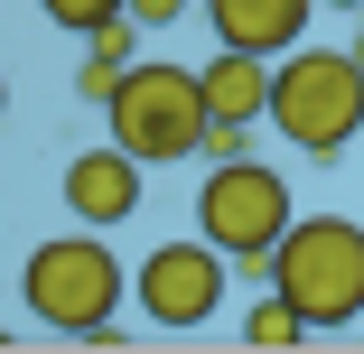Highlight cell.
Listing matches in <instances>:
<instances>
[{
    "label": "cell",
    "instance_id": "6da1fadb",
    "mask_svg": "<svg viewBox=\"0 0 364 354\" xmlns=\"http://www.w3.org/2000/svg\"><path fill=\"white\" fill-rule=\"evenodd\" d=\"M271 131L299 159L336 168L355 150V131H364V65H355V47H309L299 38L289 56H271Z\"/></svg>",
    "mask_w": 364,
    "mask_h": 354
},
{
    "label": "cell",
    "instance_id": "7a4b0ae2",
    "mask_svg": "<svg viewBox=\"0 0 364 354\" xmlns=\"http://www.w3.org/2000/svg\"><path fill=\"white\" fill-rule=\"evenodd\" d=\"M122 289H131V270L112 261L103 224L38 243V252H28V270H19V299H28V317H38L47 336H75V345H85L94 326H112Z\"/></svg>",
    "mask_w": 364,
    "mask_h": 354
},
{
    "label": "cell",
    "instance_id": "3957f363",
    "mask_svg": "<svg viewBox=\"0 0 364 354\" xmlns=\"http://www.w3.org/2000/svg\"><path fill=\"white\" fill-rule=\"evenodd\" d=\"M271 289L299 299V317L318 336L364 317V224L355 215H299L271 252Z\"/></svg>",
    "mask_w": 364,
    "mask_h": 354
},
{
    "label": "cell",
    "instance_id": "277c9868",
    "mask_svg": "<svg viewBox=\"0 0 364 354\" xmlns=\"http://www.w3.org/2000/svg\"><path fill=\"white\" fill-rule=\"evenodd\" d=\"M289 224H299V215H289L280 168H262V159H215V168H205V187H196V233L225 252L243 280L271 289V252H280Z\"/></svg>",
    "mask_w": 364,
    "mask_h": 354
},
{
    "label": "cell",
    "instance_id": "5b68a950",
    "mask_svg": "<svg viewBox=\"0 0 364 354\" xmlns=\"http://www.w3.org/2000/svg\"><path fill=\"white\" fill-rule=\"evenodd\" d=\"M112 112V140L131 159H150V168H178V159H196L205 150V131H215V112H205V75L196 65H131L122 75V94L103 103Z\"/></svg>",
    "mask_w": 364,
    "mask_h": 354
},
{
    "label": "cell",
    "instance_id": "8992f818",
    "mask_svg": "<svg viewBox=\"0 0 364 354\" xmlns=\"http://www.w3.org/2000/svg\"><path fill=\"white\" fill-rule=\"evenodd\" d=\"M131 299H140L150 326L187 336V326H205L215 308H225V252H215L205 233H196V243H159L150 261L131 270Z\"/></svg>",
    "mask_w": 364,
    "mask_h": 354
},
{
    "label": "cell",
    "instance_id": "52a82bcc",
    "mask_svg": "<svg viewBox=\"0 0 364 354\" xmlns=\"http://www.w3.org/2000/svg\"><path fill=\"white\" fill-rule=\"evenodd\" d=\"M140 168L150 159H131L122 140L112 150H75L65 159V215L75 224H131L140 215Z\"/></svg>",
    "mask_w": 364,
    "mask_h": 354
},
{
    "label": "cell",
    "instance_id": "ba28073f",
    "mask_svg": "<svg viewBox=\"0 0 364 354\" xmlns=\"http://www.w3.org/2000/svg\"><path fill=\"white\" fill-rule=\"evenodd\" d=\"M215 47H252V56H289L309 38V10L318 0H196Z\"/></svg>",
    "mask_w": 364,
    "mask_h": 354
},
{
    "label": "cell",
    "instance_id": "9c48e42d",
    "mask_svg": "<svg viewBox=\"0 0 364 354\" xmlns=\"http://www.w3.org/2000/svg\"><path fill=\"white\" fill-rule=\"evenodd\" d=\"M196 75H205V112L215 121H271V56L215 47V65H196Z\"/></svg>",
    "mask_w": 364,
    "mask_h": 354
},
{
    "label": "cell",
    "instance_id": "30bf717a",
    "mask_svg": "<svg viewBox=\"0 0 364 354\" xmlns=\"http://www.w3.org/2000/svg\"><path fill=\"white\" fill-rule=\"evenodd\" d=\"M299 336H318V326L299 317V299H280V289H271V299H262V308L243 317V345H262V354H280V345H299Z\"/></svg>",
    "mask_w": 364,
    "mask_h": 354
},
{
    "label": "cell",
    "instance_id": "8fae6325",
    "mask_svg": "<svg viewBox=\"0 0 364 354\" xmlns=\"http://www.w3.org/2000/svg\"><path fill=\"white\" fill-rule=\"evenodd\" d=\"M38 10H47L56 28H75V38H94L103 19H122V10H131V0H38Z\"/></svg>",
    "mask_w": 364,
    "mask_h": 354
},
{
    "label": "cell",
    "instance_id": "7c38bea8",
    "mask_svg": "<svg viewBox=\"0 0 364 354\" xmlns=\"http://www.w3.org/2000/svg\"><path fill=\"white\" fill-rule=\"evenodd\" d=\"M187 10H196V0H131L140 28H168V19H187Z\"/></svg>",
    "mask_w": 364,
    "mask_h": 354
},
{
    "label": "cell",
    "instance_id": "4fadbf2b",
    "mask_svg": "<svg viewBox=\"0 0 364 354\" xmlns=\"http://www.w3.org/2000/svg\"><path fill=\"white\" fill-rule=\"evenodd\" d=\"M346 47H355V65H364V10H355V38H346Z\"/></svg>",
    "mask_w": 364,
    "mask_h": 354
},
{
    "label": "cell",
    "instance_id": "5bb4252c",
    "mask_svg": "<svg viewBox=\"0 0 364 354\" xmlns=\"http://www.w3.org/2000/svg\"><path fill=\"white\" fill-rule=\"evenodd\" d=\"M318 10H364V0H318Z\"/></svg>",
    "mask_w": 364,
    "mask_h": 354
},
{
    "label": "cell",
    "instance_id": "9a60e30c",
    "mask_svg": "<svg viewBox=\"0 0 364 354\" xmlns=\"http://www.w3.org/2000/svg\"><path fill=\"white\" fill-rule=\"evenodd\" d=\"M0 112H10V75H0Z\"/></svg>",
    "mask_w": 364,
    "mask_h": 354
}]
</instances>
